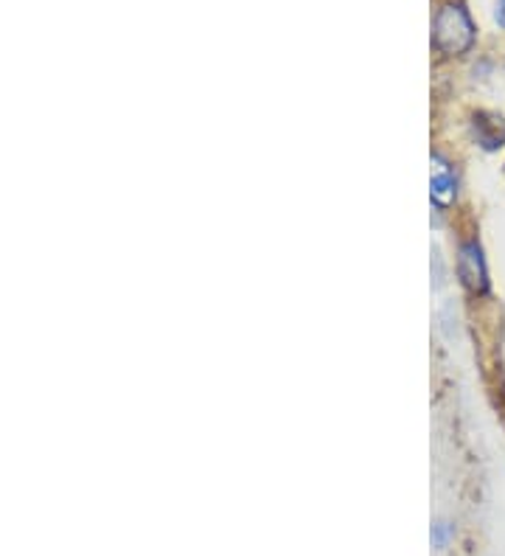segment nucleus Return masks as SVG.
Returning a JSON list of instances; mask_svg holds the SVG:
<instances>
[{
  "label": "nucleus",
  "mask_w": 505,
  "mask_h": 556,
  "mask_svg": "<svg viewBox=\"0 0 505 556\" xmlns=\"http://www.w3.org/2000/svg\"><path fill=\"white\" fill-rule=\"evenodd\" d=\"M430 172V203L435 214H450L460 200V169L446 152H432Z\"/></svg>",
  "instance_id": "nucleus-3"
},
{
  "label": "nucleus",
  "mask_w": 505,
  "mask_h": 556,
  "mask_svg": "<svg viewBox=\"0 0 505 556\" xmlns=\"http://www.w3.org/2000/svg\"><path fill=\"white\" fill-rule=\"evenodd\" d=\"M466 129H469V141L478 150L489 152V155L505 150V116L497 110H471Z\"/></svg>",
  "instance_id": "nucleus-4"
},
{
  "label": "nucleus",
  "mask_w": 505,
  "mask_h": 556,
  "mask_svg": "<svg viewBox=\"0 0 505 556\" xmlns=\"http://www.w3.org/2000/svg\"><path fill=\"white\" fill-rule=\"evenodd\" d=\"M452 270L458 278V287L469 299L483 301L492 295V267H489V256H485V248L478 233H464L455 242Z\"/></svg>",
  "instance_id": "nucleus-2"
},
{
  "label": "nucleus",
  "mask_w": 505,
  "mask_h": 556,
  "mask_svg": "<svg viewBox=\"0 0 505 556\" xmlns=\"http://www.w3.org/2000/svg\"><path fill=\"white\" fill-rule=\"evenodd\" d=\"M455 534H458V529H455V522L452 520L432 522V548L446 551L452 545V540H455Z\"/></svg>",
  "instance_id": "nucleus-5"
},
{
  "label": "nucleus",
  "mask_w": 505,
  "mask_h": 556,
  "mask_svg": "<svg viewBox=\"0 0 505 556\" xmlns=\"http://www.w3.org/2000/svg\"><path fill=\"white\" fill-rule=\"evenodd\" d=\"M503 74H505V48H503Z\"/></svg>",
  "instance_id": "nucleus-7"
},
{
  "label": "nucleus",
  "mask_w": 505,
  "mask_h": 556,
  "mask_svg": "<svg viewBox=\"0 0 505 556\" xmlns=\"http://www.w3.org/2000/svg\"><path fill=\"white\" fill-rule=\"evenodd\" d=\"M430 48L438 62H466L478 54L480 23L469 0H435L430 17Z\"/></svg>",
  "instance_id": "nucleus-1"
},
{
  "label": "nucleus",
  "mask_w": 505,
  "mask_h": 556,
  "mask_svg": "<svg viewBox=\"0 0 505 556\" xmlns=\"http://www.w3.org/2000/svg\"><path fill=\"white\" fill-rule=\"evenodd\" d=\"M492 23L500 35H505V0H494L492 7Z\"/></svg>",
  "instance_id": "nucleus-6"
}]
</instances>
